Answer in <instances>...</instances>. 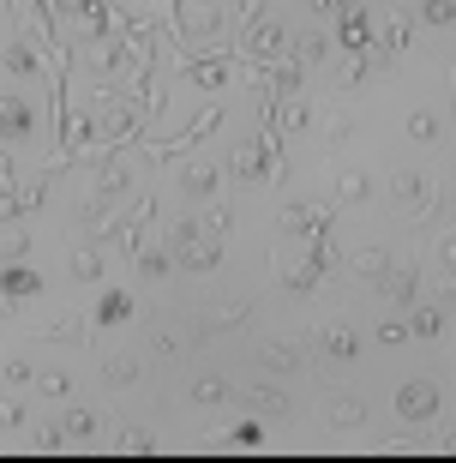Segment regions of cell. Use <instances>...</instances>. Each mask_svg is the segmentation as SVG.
<instances>
[{"instance_id": "cell-45", "label": "cell", "mask_w": 456, "mask_h": 463, "mask_svg": "<svg viewBox=\"0 0 456 463\" xmlns=\"http://www.w3.org/2000/svg\"><path fill=\"white\" fill-rule=\"evenodd\" d=\"M6 385H36V367L31 361H6Z\"/></svg>"}, {"instance_id": "cell-30", "label": "cell", "mask_w": 456, "mask_h": 463, "mask_svg": "<svg viewBox=\"0 0 456 463\" xmlns=\"http://www.w3.org/2000/svg\"><path fill=\"white\" fill-rule=\"evenodd\" d=\"M408 138H414V145H439V138H444L439 115H426V109H414V115H408Z\"/></svg>"}, {"instance_id": "cell-29", "label": "cell", "mask_w": 456, "mask_h": 463, "mask_svg": "<svg viewBox=\"0 0 456 463\" xmlns=\"http://www.w3.org/2000/svg\"><path fill=\"white\" fill-rule=\"evenodd\" d=\"M372 72H378V54H372V49H360L355 61H349V67L337 72V85H342V90H349V85H367Z\"/></svg>"}, {"instance_id": "cell-18", "label": "cell", "mask_w": 456, "mask_h": 463, "mask_svg": "<svg viewBox=\"0 0 456 463\" xmlns=\"http://www.w3.org/2000/svg\"><path fill=\"white\" fill-rule=\"evenodd\" d=\"M324 421H330L337 433L360 428V421H367V397H360V392H330V403H324Z\"/></svg>"}, {"instance_id": "cell-33", "label": "cell", "mask_w": 456, "mask_h": 463, "mask_svg": "<svg viewBox=\"0 0 456 463\" xmlns=\"http://www.w3.org/2000/svg\"><path fill=\"white\" fill-rule=\"evenodd\" d=\"M439 331H444L439 307H414V313H408V337H439Z\"/></svg>"}, {"instance_id": "cell-41", "label": "cell", "mask_w": 456, "mask_h": 463, "mask_svg": "<svg viewBox=\"0 0 456 463\" xmlns=\"http://www.w3.org/2000/svg\"><path fill=\"white\" fill-rule=\"evenodd\" d=\"M228 223H235V211H228V205H222V199H217V205H210V217H204V235H228Z\"/></svg>"}, {"instance_id": "cell-15", "label": "cell", "mask_w": 456, "mask_h": 463, "mask_svg": "<svg viewBox=\"0 0 456 463\" xmlns=\"http://www.w3.org/2000/svg\"><path fill=\"white\" fill-rule=\"evenodd\" d=\"M276 223H283V235H301V241L330 235V217L312 211V205H283V211H276Z\"/></svg>"}, {"instance_id": "cell-19", "label": "cell", "mask_w": 456, "mask_h": 463, "mask_svg": "<svg viewBox=\"0 0 456 463\" xmlns=\"http://www.w3.org/2000/svg\"><path fill=\"white\" fill-rule=\"evenodd\" d=\"M330 193H337V205H360V199H372V175L360 169H349V163H342L337 175H330Z\"/></svg>"}, {"instance_id": "cell-21", "label": "cell", "mask_w": 456, "mask_h": 463, "mask_svg": "<svg viewBox=\"0 0 456 463\" xmlns=\"http://www.w3.org/2000/svg\"><path fill=\"white\" fill-rule=\"evenodd\" d=\"M312 344H319L324 361H355V355H360V344H355V331H349V326H324Z\"/></svg>"}, {"instance_id": "cell-49", "label": "cell", "mask_w": 456, "mask_h": 463, "mask_svg": "<svg viewBox=\"0 0 456 463\" xmlns=\"http://www.w3.org/2000/svg\"><path fill=\"white\" fill-rule=\"evenodd\" d=\"M0 6H13V0H0Z\"/></svg>"}, {"instance_id": "cell-35", "label": "cell", "mask_w": 456, "mask_h": 463, "mask_svg": "<svg viewBox=\"0 0 456 463\" xmlns=\"http://www.w3.org/2000/svg\"><path fill=\"white\" fill-rule=\"evenodd\" d=\"M451 18H456L451 0H421V24H433V31H451Z\"/></svg>"}, {"instance_id": "cell-24", "label": "cell", "mask_w": 456, "mask_h": 463, "mask_svg": "<svg viewBox=\"0 0 456 463\" xmlns=\"http://www.w3.org/2000/svg\"><path fill=\"white\" fill-rule=\"evenodd\" d=\"M247 410L253 415H294V397L276 392V385H253V392H247Z\"/></svg>"}, {"instance_id": "cell-4", "label": "cell", "mask_w": 456, "mask_h": 463, "mask_svg": "<svg viewBox=\"0 0 456 463\" xmlns=\"http://www.w3.org/2000/svg\"><path fill=\"white\" fill-rule=\"evenodd\" d=\"M439 403H444V392L433 379H408L403 392H396V421H433Z\"/></svg>"}, {"instance_id": "cell-27", "label": "cell", "mask_w": 456, "mask_h": 463, "mask_svg": "<svg viewBox=\"0 0 456 463\" xmlns=\"http://www.w3.org/2000/svg\"><path fill=\"white\" fill-rule=\"evenodd\" d=\"M102 379H108V385H138V379H144V361H133V355H108V361H102Z\"/></svg>"}, {"instance_id": "cell-23", "label": "cell", "mask_w": 456, "mask_h": 463, "mask_svg": "<svg viewBox=\"0 0 456 463\" xmlns=\"http://www.w3.org/2000/svg\"><path fill=\"white\" fill-rule=\"evenodd\" d=\"M247 313H253V301H228V307H204V313H199V331H235V326H247Z\"/></svg>"}, {"instance_id": "cell-48", "label": "cell", "mask_w": 456, "mask_h": 463, "mask_svg": "<svg viewBox=\"0 0 456 463\" xmlns=\"http://www.w3.org/2000/svg\"><path fill=\"white\" fill-rule=\"evenodd\" d=\"M0 319H18V307H13V301H6V295H0Z\"/></svg>"}, {"instance_id": "cell-20", "label": "cell", "mask_w": 456, "mask_h": 463, "mask_svg": "<svg viewBox=\"0 0 456 463\" xmlns=\"http://www.w3.org/2000/svg\"><path fill=\"white\" fill-rule=\"evenodd\" d=\"M54 428H60V439H97V433L108 428V421H102L97 410H79V403H67V415H60Z\"/></svg>"}, {"instance_id": "cell-28", "label": "cell", "mask_w": 456, "mask_h": 463, "mask_svg": "<svg viewBox=\"0 0 456 463\" xmlns=\"http://www.w3.org/2000/svg\"><path fill=\"white\" fill-rule=\"evenodd\" d=\"M102 271H108L102 247H79V253H72V277H79V283H102Z\"/></svg>"}, {"instance_id": "cell-1", "label": "cell", "mask_w": 456, "mask_h": 463, "mask_svg": "<svg viewBox=\"0 0 456 463\" xmlns=\"http://www.w3.org/2000/svg\"><path fill=\"white\" fill-rule=\"evenodd\" d=\"M138 97H97V109H90V115H97V151H120V145H126V138L138 133Z\"/></svg>"}, {"instance_id": "cell-25", "label": "cell", "mask_w": 456, "mask_h": 463, "mask_svg": "<svg viewBox=\"0 0 456 463\" xmlns=\"http://www.w3.org/2000/svg\"><path fill=\"white\" fill-rule=\"evenodd\" d=\"M258 361H265V367H271V373H294V367H301V349H288L283 337H271V344H258Z\"/></svg>"}, {"instance_id": "cell-26", "label": "cell", "mask_w": 456, "mask_h": 463, "mask_svg": "<svg viewBox=\"0 0 456 463\" xmlns=\"http://www.w3.org/2000/svg\"><path fill=\"white\" fill-rule=\"evenodd\" d=\"M186 397H192V403H204V410H217V403H228L235 392H228V385H222L217 373H199L192 385H186Z\"/></svg>"}, {"instance_id": "cell-39", "label": "cell", "mask_w": 456, "mask_h": 463, "mask_svg": "<svg viewBox=\"0 0 456 463\" xmlns=\"http://www.w3.org/2000/svg\"><path fill=\"white\" fill-rule=\"evenodd\" d=\"M433 259H439V271L451 277V265H456V235H451V229H439V241H433Z\"/></svg>"}, {"instance_id": "cell-12", "label": "cell", "mask_w": 456, "mask_h": 463, "mask_svg": "<svg viewBox=\"0 0 456 463\" xmlns=\"http://www.w3.org/2000/svg\"><path fill=\"white\" fill-rule=\"evenodd\" d=\"M217 127H222V109L210 103V109H204V115L192 120V127H186L181 138H169V145H156L151 156H156V163H174V156H186V145H199V138H210V133H217Z\"/></svg>"}, {"instance_id": "cell-22", "label": "cell", "mask_w": 456, "mask_h": 463, "mask_svg": "<svg viewBox=\"0 0 456 463\" xmlns=\"http://www.w3.org/2000/svg\"><path fill=\"white\" fill-rule=\"evenodd\" d=\"M181 72H186V79H199V85H210V90H217L222 79L235 72V54H210V61H192V54H186V61H181Z\"/></svg>"}, {"instance_id": "cell-36", "label": "cell", "mask_w": 456, "mask_h": 463, "mask_svg": "<svg viewBox=\"0 0 456 463\" xmlns=\"http://www.w3.org/2000/svg\"><path fill=\"white\" fill-rule=\"evenodd\" d=\"M312 120H319V109L306 103V97H288V109H283V127H294V133H301V127H312Z\"/></svg>"}, {"instance_id": "cell-46", "label": "cell", "mask_w": 456, "mask_h": 463, "mask_svg": "<svg viewBox=\"0 0 456 463\" xmlns=\"http://www.w3.org/2000/svg\"><path fill=\"white\" fill-rule=\"evenodd\" d=\"M378 344H408V326H396V319H385V326H378Z\"/></svg>"}, {"instance_id": "cell-5", "label": "cell", "mask_w": 456, "mask_h": 463, "mask_svg": "<svg viewBox=\"0 0 456 463\" xmlns=\"http://www.w3.org/2000/svg\"><path fill=\"white\" fill-rule=\"evenodd\" d=\"M0 295H6L13 307L36 301V295H42V271H36V265H24V259H6V265H0Z\"/></svg>"}, {"instance_id": "cell-43", "label": "cell", "mask_w": 456, "mask_h": 463, "mask_svg": "<svg viewBox=\"0 0 456 463\" xmlns=\"http://www.w3.org/2000/svg\"><path fill=\"white\" fill-rule=\"evenodd\" d=\"M24 253H31V229H18V235L0 241V259H24Z\"/></svg>"}, {"instance_id": "cell-3", "label": "cell", "mask_w": 456, "mask_h": 463, "mask_svg": "<svg viewBox=\"0 0 456 463\" xmlns=\"http://www.w3.org/2000/svg\"><path fill=\"white\" fill-rule=\"evenodd\" d=\"M378 295L396 301V307H414V301H421V265H414V259H403V265L390 259L385 271H378Z\"/></svg>"}, {"instance_id": "cell-38", "label": "cell", "mask_w": 456, "mask_h": 463, "mask_svg": "<svg viewBox=\"0 0 456 463\" xmlns=\"http://www.w3.org/2000/svg\"><path fill=\"white\" fill-rule=\"evenodd\" d=\"M324 54H330V36H306L301 49H294V61H301V67H319Z\"/></svg>"}, {"instance_id": "cell-42", "label": "cell", "mask_w": 456, "mask_h": 463, "mask_svg": "<svg viewBox=\"0 0 456 463\" xmlns=\"http://www.w3.org/2000/svg\"><path fill=\"white\" fill-rule=\"evenodd\" d=\"M120 451H156V439L144 428H120Z\"/></svg>"}, {"instance_id": "cell-34", "label": "cell", "mask_w": 456, "mask_h": 463, "mask_svg": "<svg viewBox=\"0 0 456 463\" xmlns=\"http://www.w3.org/2000/svg\"><path fill=\"white\" fill-rule=\"evenodd\" d=\"M228 446L258 451V446H265V421H258V415H253V421H235V428H228Z\"/></svg>"}, {"instance_id": "cell-9", "label": "cell", "mask_w": 456, "mask_h": 463, "mask_svg": "<svg viewBox=\"0 0 456 463\" xmlns=\"http://www.w3.org/2000/svg\"><path fill=\"white\" fill-rule=\"evenodd\" d=\"M217 187H222V169H217V163H186V169L174 175V193H181V199H192V205L217 199Z\"/></svg>"}, {"instance_id": "cell-16", "label": "cell", "mask_w": 456, "mask_h": 463, "mask_svg": "<svg viewBox=\"0 0 456 463\" xmlns=\"http://www.w3.org/2000/svg\"><path fill=\"white\" fill-rule=\"evenodd\" d=\"M283 49H288L283 24H271V18H253V31H247V54H240V61H276Z\"/></svg>"}, {"instance_id": "cell-2", "label": "cell", "mask_w": 456, "mask_h": 463, "mask_svg": "<svg viewBox=\"0 0 456 463\" xmlns=\"http://www.w3.org/2000/svg\"><path fill=\"white\" fill-rule=\"evenodd\" d=\"M439 199H444V193L433 187L426 175H414V169H396V175H390V205L408 211V217H426V211L439 205Z\"/></svg>"}, {"instance_id": "cell-17", "label": "cell", "mask_w": 456, "mask_h": 463, "mask_svg": "<svg viewBox=\"0 0 456 463\" xmlns=\"http://www.w3.org/2000/svg\"><path fill=\"white\" fill-rule=\"evenodd\" d=\"M174 265H186V271H217V265H222V241H217V235H192V241H181Z\"/></svg>"}, {"instance_id": "cell-8", "label": "cell", "mask_w": 456, "mask_h": 463, "mask_svg": "<svg viewBox=\"0 0 456 463\" xmlns=\"http://www.w3.org/2000/svg\"><path fill=\"white\" fill-rule=\"evenodd\" d=\"M174 24L186 36H217L222 31V6L217 0H174Z\"/></svg>"}, {"instance_id": "cell-6", "label": "cell", "mask_w": 456, "mask_h": 463, "mask_svg": "<svg viewBox=\"0 0 456 463\" xmlns=\"http://www.w3.org/2000/svg\"><path fill=\"white\" fill-rule=\"evenodd\" d=\"M138 313V295L133 289H102L97 301H90V331H108V326H126Z\"/></svg>"}, {"instance_id": "cell-10", "label": "cell", "mask_w": 456, "mask_h": 463, "mask_svg": "<svg viewBox=\"0 0 456 463\" xmlns=\"http://www.w3.org/2000/svg\"><path fill=\"white\" fill-rule=\"evenodd\" d=\"M36 133V103L24 97H0V145H24Z\"/></svg>"}, {"instance_id": "cell-40", "label": "cell", "mask_w": 456, "mask_h": 463, "mask_svg": "<svg viewBox=\"0 0 456 463\" xmlns=\"http://www.w3.org/2000/svg\"><path fill=\"white\" fill-rule=\"evenodd\" d=\"M24 428V403L18 397H0V433H18Z\"/></svg>"}, {"instance_id": "cell-7", "label": "cell", "mask_w": 456, "mask_h": 463, "mask_svg": "<svg viewBox=\"0 0 456 463\" xmlns=\"http://www.w3.org/2000/svg\"><path fill=\"white\" fill-rule=\"evenodd\" d=\"M49 43H42V36H18V43H6V54H0V67L13 72V79H36V72L49 67Z\"/></svg>"}, {"instance_id": "cell-14", "label": "cell", "mask_w": 456, "mask_h": 463, "mask_svg": "<svg viewBox=\"0 0 456 463\" xmlns=\"http://www.w3.org/2000/svg\"><path fill=\"white\" fill-rule=\"evenodd\" d=\"M49 199V181H31V187H0V223H18V217H31L36 205Z\"/></svg>"}, {"instance_id": "cell-32", "label": "cell", "mask_w": 456, "mask_h": 463, "mask_svg": "<svg viewBox=\"0 0 456 463\" xmlns=\"http://www.w3.org/2000/svg\"><path fill=\"white\" fill-rule=\"evenodd\" d=\"M133 259H138V277H144V283H156V277L174 265V253H163V247H138Z\"/></svg>"}, {"instance_id": "cell-47", "label": "cell", "mask_w": 456, "mask_h": 463, "mask_svg": "<svg viewBox=\"0 0 456 463\" xmlns=\"http://www.w3.org/2000/svg\"><path fill=\"white\" fill-rule=\"evenodd\" d=\"M18 169H13V151H0V187H13Z\"/></svg>"}, {"instance_id": "cell-11", "label": "cell", "mask_w": 456, "mask_h": 463, "mask_svg": "<svg viewBox=\"0 0 456 463\" xmlns=\"http://www.w3.org/2000/svg\"><path fill=\"white\" fill-rule=\"evenodd\" d=\"M271 271H276V283H283L288 295H312V289H319V277H324L312 259H301V265H294V259H288V247L271 259Z\"/></svg>"}, {"instance_id": "cell-31", "label": "cell", "mask_w": 456, "mask_h": 463, "mask_svg": "<svg viewBox=\"0 0 456 463\" xmlns=\"http://www.w3.org/2000/svg\"><path fill=\"white\" fill-rule=\"evenodd\" d=\"M385 265H390V253H385V247H360V253H349V271L372 277V283H378V271H385Z\"/></svg>"}, {"instance_id": "cell-37", "label": "cell", "mask_w": 456, "mask_h": 463, "mask_svg": "<svg viewBox=\"0 0 456 463\" xmlns=\"http://www.w3.org/2000/svg\"><path fill=\"white\" fill-rule=\"evenodd\" d=\"M349 138H355V120H349V115H330V120H324V145H330V151H342Z\"/></svg>"}, {"instance_id": "cell-44", "label": "cell", "mask_w": 456, "mask_h": 463, "mask_svg": "<svg viewBox=\"0 0 456 463\" xmlns=\"http://www.w3.org/2000/svg\"><path fill=\"white\" fill-rule=\"evenodd\" d=\"M36 385H42V397H67V392H72L67 373H36Z\"/></svg>"}, {"instance_id": "cell-13", "label": "cell", "mask_w": 456, "mask_h": 463, "mask_svg": "<svg viewBox=\"0 0 456 463\" xmlns=\"http://www.w3.org/2000/svg\"><path fill=\"white\" fill-rule=\"evenodd\" d=\"M342 13V24H337V43L349 54H360V49H372V13L360 6V0H349V6H337Z\"/></svg>"}]
</instances>
